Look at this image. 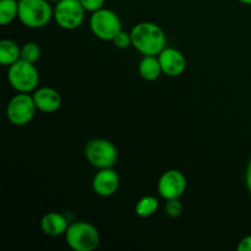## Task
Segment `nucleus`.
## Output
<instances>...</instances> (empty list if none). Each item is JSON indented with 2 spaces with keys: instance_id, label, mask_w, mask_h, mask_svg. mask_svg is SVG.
Here are the masks:
<instances>
[{
  "instance_id": "25",
  "label": "nucleus",
  "mask_w": 251,
  "mask_h": 251,
  "mask_svg": "<svg viewBox=\"0 0 251 251\" xmlns=\"http://www.w3.org/2000/svg\"><path fill=\"white\" fill-rule=\"evenodd\" d=\"M49 1H55V2H58V1H60V0H49Z\"/></svg>"
},
{
  "instance_id": "11",
  "label": "nucleus",
  "mask_w": 251,
  "mask_h": 251,
  "mask_svg": "<svg viewBox=\"0 0 251 251\" xmlns=\"http://www.w3.org/2000/svg\"><path fill=\"white\" fill-rule=\"evenodd\" d=\"M157 56H158L162 71L169 77L180 76L185 71L186 59L178 49L166 47Z\"/></svg>"
},
{
  "instance_id": "16",
  "label": "nucleus",
  "mask_w": 251,
  "mask_h": 251,
  "mask_svg": "<svg viewBox=\"0 0 251 251\" xmlns=\"http://www.w3.org/2000/svg\"><path fill=\"white\" fill-rule=\"evenodd\" d=\"M19 17V0H0V25L6 26Z\"/></svg>"
},
{
  "instance_id": "22",
  "label": "nucleus",
  "mask_w": 251,
  "mask_h": 251,
  "mask_svg": "<svg viewBox=\"0 0 251 251\" xmlns=\"http://www.w3.org/2000/svg\"><path fill=\"white\" fill-rule=\"evenodd\" d=\"M238 251H251V234L243 238L237 247Z\"/></svg>"
},
{
  "instance_id": "17",
  "label": "nucleus",
  "mask_w": 251,
  "mask_h": 251,
  "mask_svg": "<svg viewBox=\"0 0 251 251\" xmlns=\"http://www.w3.org/2000/svg\"><path fill=\"white\" fill-rule=\"evenodd\" d=\"M159 207V201L154 196H144L137 201L135 206V212L139 217L147 218L153 216Z\"/></svg>"
},
{
  "instance_id": "19",
  "label": "nucleus",
  "mask_w": 251,
  "mask_h": 251,
  "mask_svg": "<svg viewBox=\"0 0 251 251\" xmlns=\"http://www.w3.org/2000/svg\"><path fill=\"white\" fill-rule=\"evenodd\" d=\"M166 213L171 218H178L183 213V203L180 202L179 199H172L167 200L166 206H164Z\"/></svg>"
},
{
  "instance_id": "24",
  "label": "nucleus",
  "mask_w": 251,
  "mask_h": 251,
  "mask_svg": "<svg viewBox=\"0 0 251 251\" xmlns=\"http://www.w3.org/2000/svg\"><path fill=\"white\" fill-rule=\"evenodd\" d=\"M240 2H243V4L245 5H251V0H239Z\"/></svg>"
},
{
  "instance_id": "12",
  "label": "nucleus",
  "mask_w": 251,
  "mask_h": 251,
  "mask_svg": "<svg viewBox=\"0 0 251 251\" xmlns=\"http://www.w3.org/2000/svg\"><path fill=\"white\" fill-rule=\"evenodd\" d=\"M33 100L37 109L43 113H55L61 107V96L51 87H39L34 91Z\"/></svg>"
},
{
  "instance_id": "8",
  "label": "nucleus",
  "mask_w": 251,
  "mask_h": 251,
  "mask_svg": "<svg viewBox=\"0 0 251 251\" xmlns=\"http://www.w3.org/2000/svg\"><path fill=\"white\" fill-rule=\"evenodd\" d=\"M86 10L80 0H60L54 6V20L68 31L78 28L85 20Z\"/></svg>"
},
{
  "instance_id": "15",
  "label": "nucleus",
  "mask_w": 251,
  "mask_h": 251,
  "mask_svg": "<svg viewBox=\"0 0 251 251\" xmlns=\"http://www.w3.org/2000/svg\"><path fill=\"white\" fill-rule=\"evenodd\" d=\"M21 59V48L11 39H2L0 42V64L11 66Z\"/></svg>"
},
{
  "instance_id": "23",
  "label": "nucleus",
  "mask_w": 251,
  "mask_h": 251,
  "mask_svg": "<svg viewBox=\"0 0 251 251\" xmlns=\"http://www.w3.org/2000/svg\"><path fill=\"white\" fill-rule=\"evenodd\" d=\"M245 184H247V188L251 194V159L247 167V173H245Z\"/></svg>"
},
{
  "instance_id": "5",
  "label": "nucleus",
  "mask_w": 251,
  "mask_h": 251,
  "mask_svg": "<svg viewBox=\"0 0 251 251\" xmlns=\"http://www.w3.org/2000/svg\"><path fill=\"white\" fill-rule=\"evenodd\" d=\"M85 157L96 168H113L117 163L118 150L109 140L93 139L86 144Z\"/></svg>"
},
{
  "instance_id": "14",
  "label": "nucleus",
  "mask_w": 251,
  "mask_h": 251,
  "mask_svg": "<svg viewBox=\"0 0 251 251\" xmlns=\"http://www.w3.org/2000/svg\"><path fill=\"white\" fill-rule=\"evenodd\" d=\"M139 73L146 81H154L163 73L157 55H145L139 64Z\"/></svg>"
},
{
  "instance_id": "7",
  "label": "nucleus",
  "mask_w": 251,
  "mask_h": 251,
  "mask_svg": "<svg viewBox=\"0 0 251 251\" xmlns=\"http://www.w3.org/2000/svg\"><path fill=\"white\" fill-rule=\"evenodd\" d=\"M36 110L38 109L34 103L33 96L19 92V95L14 96L7 103L6 117L15 126H25L32 122Z\"/></svg>"
},
{
  "instance_id": "1",
  "label": "nucleus",
  "mask_w": 251,
  "mask_h": 251,
  "mask_svg": "<svg viewBox=\"0 0 251 251\" xmlns=\"http://www.w3.org/2000/svg\"><path fill=\"white\" fill-rule=\"evenodd\" d=\"M130 34L132 47L144 55H158L166 48V33L153 22H140L135 25Z\"/></svg>"
},
{
  "instance_id": "13",
  "label": "nucleus",
  "mask_w": 251,
  "mask_h": 251,
  "mask_svg": "<svg viewBox=\"0 0 251 251\" xmlns=\"http://www.w3.org/2000/svg\"><path fill=\"white\" fill-rule=\"evenodd\" d=\"M69 223L66 218L59 212H49L44 215L41 220V228L43 233L49 237L65 235Z\"/></svg>"
},
{
  "instance_id": "20",
  "label": "nucleus",
  "mask_w": 251,
  "mask_h": 251,
  "mask_svg": "<svg viewBox=\"0 0 251 251\" xmlns=\"http://www.w3.org/2000/svg\"><path fill=\"white\" fill-rule=\"evenodd\" d=\"M112 42L114 43V46L119 49H126L129 48L130 46H132L131 34L123 31V29L114 37V39H113Z\"/></svg>"
},
{
  "instance_id": "18",
  "label": "nucleus",
  "mask_w": 251,
  "mask_h": 251,
  "mask_svg": "<svg viewBox=\"0 0 251 251\" xmlns=\"http://www.w3.org/2000/svg\"><path fill=\"white\" fill-rule=\"evenodd\" d=\"M41 58V48L34 42H28L21 47V59L28 63L36 64Z\"/></svg>"
},
{
  "instance_id": "3",
  "label": "nucleus",
  "mask_w": 251,
  "mask_h": 251,
  "mask_svg": "<svg viewBox=\"0 0 251 251\" xmlns=\"http://www.w3.org/2000/svg\"><path fill=\"white\" fill-rule=\"evenodd\" d=\"M66 244L74 251H93L98 248L100 235L97 228L85 221L69 225L65 232Z\"/></svg>"
},
{
  "instance_id": "21",
  "label": "nucleus",
  "mask_w": 251,
  "mask_h": 251,
  "mask_svg": "<svg viewBox=\"0 0 251 251\" xmlns=\"http://www.w3.org/2000/svg\"><path fill=\"white\" fill-rule=\"evenodd\" d=\"M80 1L82 4V6L85 7L86 11L95 12L97 10L102 9L105 0H80Z\"/></svg>"
},
{
  "instance_id": "10",
  "label": "nucleus",
  "mask_w": 251,
  "mask_h": 251,
  "mask_svg": "<svg viewBox=\"0 0 251 251\" xmlns=\"http://www.w3.org/2000/svg\"><path fill=\"white\" fill-rule=\"evenodd\" d=\"M119 174L113 168L100 169L92 180L93 191L100 198H109L114 195L119 189Z\"/></svg>"
},
{
  "instance_id": "9",
  "label": "nucleus",
  "mask_w": 251,
  "mask_h": 251,
  "mask_svg": "<svg viewBox=\"0 0 251 251\" xmlns=\"http://www.w3.org/2000/svg\"><path fill=\"white\" fill-rule=\"evenodd\" d=\"M157 190L164 200L180 199L186 190V178L178 169H169L159 176Z\"/></svg>"
},
{
  "instance_id": "4",
  "label": "nucleus",
  "mask_w": 251,
  "mask_h": 251,
  "mask_svg": "<svg viewBox=\"0 0 251 251\" xmlns=\"http://www.w3.org/2000/svg\"><path fill=\"white\" fill-rule=\"evenodd\" d=\"M7 80L15 91L21 93H29L37 90L39 83V73L33 63L22 59L9 66Z\"/></svg>"
},
{
  "instance_id": "6",
  "label": "nucleus",
  "mask_w": 251,
  "mask_h": 251,
  "mask_svg": "<svg viewBox=\"0 0 251 251\" xmlns=\"http://www.w3.org/2000/svg\"><path fill=\"white\" fill-rule=\"evenodd\" d=\"M90 27L92 33L102 41H113L122 31V21L113 10L102 9L92 12L90 19Z\"/></svg>"
},
{
  "instance_id": "2",
  "label": "nucleus",
  "mask_w": 251,
  "mask_h": 251,
  "mask_svg": "<svg viewBox=\"0 0 251 251\" xmlns=\"http://www.w3.org/2000/svg\"><path fill=\"white\" fill-rule=\"evenodd\" d=\"M28 28H42L54 19V9L49 0H19V17Z\"/></svg>"
}]
</instances>
